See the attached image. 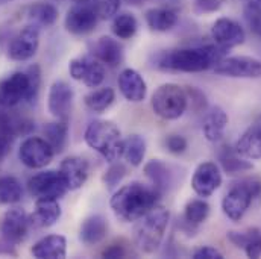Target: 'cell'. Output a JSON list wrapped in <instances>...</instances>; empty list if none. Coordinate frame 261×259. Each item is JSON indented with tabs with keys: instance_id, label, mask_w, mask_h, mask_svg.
<instances>
[{
	"instance_id": "cell-1",
	"label": "cell",
	"mask_w": 261,
	"mask_h": 259,
	"mask_svg": "<svg viewBox=\"0 0 261 259\" xmlns=\"http://www.w3.org/2000/svg\"><path fill=\"white\" fill-rule=\"evenodd\" d=\"M226 50L228 49H223L217 44L166 50L156 55L153 65L164 71L200 73L214 68L219 61L226 56Z\"/></svg>"
},
{
	"instance_id": "cell-2",
	"label": "cell",
	"mask_w": 261,
	"mask_h": 259,
	"mask_svg": "<svg viewBox=\"0 0 261 259\" xmlns=\"http://www.w3.org/2000/svg\"><path fill=\"white\" fill-rule=\"evenodd\" d=\"M161 194L153 188L140 182H130L120 187L110 200V206L116 217L132 223L144 217L153 206L158 205Z\"/></svg>"
},
{
	"instance_id": "cell-3",
	"label": "cell",
	"mask_w": 261,
	"mask_h": 259,
	"mask_svg": "<svg viewBox=\"0 0 261 259\" xmlns=\"http://www.w3.org/2000/svg\"><path fill=\"white\" fill-rule=\"evenodd\" d=\"M169 220L170 212L161 205L153 206L144 217H141L134 229V244L137 249L146 255L155 253L163 243Z\"/></svg>"
},
{
	"instance_id": "cell-4",
	"label": "cell",
	"mask_w": 261,
	"mask_h": 259,
	"mask_svg": "<svg viewBox=\"0 0 261 259\" xmlns=\"http://www.w3.org/2000/svg\"><path fill=\"white\" fill-rule=\"evenodd\" d=\"M85 142L90 149L102 155L108 162H116L123 153V138L120 129L108 120L91 122L84 133Z\"/></svg>"
},
{
	"instance_id": "cell-5",
	"label": "cell",
	"mask_w": 261,
	"mask_h": 259,
	"mask_svg": "<svg viewBox=\"0 0 261 259\" xmlns=\"http://www.w3.org/2000/svg\"><path fill=\"white\" fill-rule=\"evenodd\" d=\"M261 200V181L248 178L232 185L222 200V211L231 221H240L251 205Z\"/></svg>"
},
{
	"instance_id": "cell-6",
	"label": "cell",
	"mask_w": 261,
	"mask_h": 259,
	"mask_svg": "<svg viewBox=\"0 0 261 259\" xmlns=\"http://www.w3.org/2000/svg\"><path fill=\"white\" fill-rule=\"evenodd\" d=\"M187 108V93L176 83H163L152 96V109L164 120H178L184 116Z\"/></svg>"
},
{
	"instance_id": "cell-7",
	"label": "cell",
	"mask_w": 261,
	"mask_h": 259,
	"mask_svg": "<svg viewBox=\"0 0 261 259\" xmlns=\"http://www.w3.org/2000/svg\"><path fill=\"white\" fill-rule=\"evenodd\" d=\"M55 156V150L46 138L28 136L18 149L20 162L32 170L47 167Z\"/></svg>"
},
{
	"instance_id": "cell-8",
	"label": "cell",
	"mask_w": 261,
	"mask_h": 259,
	"mask_svg": "<svg viewBox=\"0 0 261 259\" xmlns=\"http://www.w3.org/2000/svg\"><path fill=\"white\" fill-rule=\"evenodd\" d=\"M28 190L35 198H63L68 188L65 184L61 171L58 170H46L34 175L28 182Z\"/></svg>"
},
{
	"instance_id": "cell-9",
	"label": "cell",
	"mask_w": 261,
	"mask_h": 259,
	"mask_svg": "<svg viewBox=\"0 0 261 259\" xmlns=\"http://www.w3.org/2000/svg\"><path fill=\"white\" fill-rule=\"evenodd\" d=\"M40 47V29L37 24H28L20 29L8 46V56L12 61L24 63L35 56Z\"/></svg>"
},
{
	"instance_id": "cell-10",
	"label": "cell",
	"mask_w": 261,
	"mask_h": 259,
	"mask_svg": "<svg viewBox=\"0 0 261 259\" xmlns=\"http://www.w3.org/2000/svg\"><path fill=\"white\" fill-rule=\"evenodd\" d=\"M99 15L91 3H76L73 5L64 18V26L67 32L76 37L88 35L96 29Z\"/></svg>"
},
{
	"instance_id": "cell-11",
	"label": "cell",
	"mask_w": 261,
	"mask_h": 259,
	"mask_svg": "<svg viewBox=\"0 0 261 259\" xmlns=\"http://www.w3.org/2000/svg\"><path fill=\"white\" fill-rule=\"evenodd\" d=\"M216 74L236 79L261 77V61L251 56H225L213 68Z\"/></svg>"
},
{
	"instance_id": "cell-12",
	"label": "cell",
	"mask_w": 261,
	"mask_h": 259,
	"mask_svg": "<svg viewBox=\"0 0 261 259\" xmlns=\"http://www.w3.org/2000/svg\"><path fill=\"white\" fill-rule=\"evenodd\" d=\"M29 94V77L26 71H14L0 80V105L11 109L26 102Z\"/></svg>"
},
{
	"instance_id": "cell-13",
	"label": "cell",
	"mask_w": 261,
	"mask_h": 259,
	"mask_svg": "<svg viewBox=\"0 0 261 259\" xmlns=\"http://www.w3.org/2000/svg\"><path fill=\"white\" fill-rule=\"evenodd\" d=\"M68 73L74 80L82 82L88 88H97L105 79L103 64L94 56H77L70 61Z\"/></svg>"
},
{
	"instance_id": "cell-14",
	"label": "cell",
	"mask_w": 261,
	"mask_h": 259,
	"mask_svg": "<svg viewBox=\"0 0 261 259\" xmlns=\"http://www.w3.org/2000/svg\"><path fill=\"white\" fill-rule=\"evenodd\" d=\"M74 91L65 80H57L52 83L47 96L49 112L61 122H68L73 109Z\"/></svg>"
},
{
	"instance_id": "cell-15",
	"label": "cell",
	"mask_w": 261,
	"mask_h": 259,
	"mask_svg": "<svg viewBox=\"0 0 261 259\" xmlns=\"http://www.w3.org/2000/svg\"><path fill=\"white\" fill-rule=\"evenodd\" d=\"M31 226V217L23 208L6 211L2 220V237L12 244H20L26 240Z\"/></svg>"
},
{
	"instance_id": "cell-16",
	"label": "cell",
	"mask_w": 261,
	"mask_h": 259,
	"mask_svg": "<svg viewBox=\"0 0 261 259\" xmlns=\"http://www.w3.org/2000/svg\"><path fill=\"white\" fill-rule=\"evenodd\" d=\"M222 185V173L216 162H202L196 167L192 178V188L199 197L213 195Z\"/></svg>"
},
{
	"instance_id": "cell-17",
	"label": "cell",
	"mask_w": 261,
	"mask_h": 259,
	"mask_svg": "<svg viewBox=\"0 0 261 259\" xmlns=\"http://www.w3.org/2000/svg\"><path fill=\"white\" fill-rule=\"evenodd\" d=\"M211 37L214 40V44L223 47V49H231L237 47L245 43L246 34L245 29L237 23L236 20L220 17L213 23L211 27Z\"/></svg>"
},
{
	"instance_id": "cell-18",
	"label": "cell",
	"mask_w": 261,
	"mask_h": 259,
	"mask_svg": "<svg viewBox=\"0 0 261 259\" xmlns=\"http://www.w3.org/2000/svg\"><path fill=\"white\" fill-rule=\"evenodd\" d=\"M60 171L64 178L67 188L70 191H76L85 185L90 173V165L81 156H68L61 162Z\"/></svg>"
},
{
	"instance_id": "cell-19",
	"label": "cell",
	"mask_w": 261,
	"mask_h": 259,
	"mask_svg": "<svg viewBox=\"0 0 261 259\" xmlns=\"http://www.w3.org/2000/svg\"><path fill=\"white\" fill-rule=\"evenodd\" d=\"M119 90L122 93V96L132 103H138L143 102L146 99L147 94V85L146 80L143 79V76L134 70V68H125L120 74H119Z\"/></svg>"
},
{
	"instance_id": "cell-20",
	"label": "cell",
	"mask_w": 261,
	"mask_h": 259,
	"mask_svg": "<svg viewBox=\"0 0 261 259\" xmlns=\"http://www.w3.org/2000/svg\"><path fill=\"white\" fill-rule=\"evenodd\" d=\"M93 55L102 64L114 68L123 63L125 53H123L122 44L117 40H114L111 37H100L93 44Z\"/></svg>"
},
{
	"instance_id": "cell-21",
	"label": "cell",
	"mask_w": 261,
	"mask_h": 259,
	"mask_svg": "<svg viewBox=\"0 0 261 259\" xmlns=\"http://www.w3.org/2000/svg\"><path fill=\"white\" fill-rule=\"evenodd\" d=\"M229 119L228 114L225 112V109L222 106H213L206 111L205 117H203V123H202V132L203 136L210 141V142H217L223 138L225 130L228 128Z\"/></svg>"
},
{
	"instance_id": "cell-22",
	"label": "cell",
	"mask_w": 261,
	"mask_h": 259,
	"mask_svg": "<svg viewBox=\"0 0 261 259\" xmlns=\"http://www.w3.org/2000/svg\"><path fill=\"white\" fill-rule=\"evenodd\" d=\"M63 209L55 198H37L35 209L31 217V224L38 227H50L61 218Z\"/></svg>"
},
{
	"instance_id": "cell-23",
	"label": "cell",
	"mask_w": 261,
	"mask_h": 259,
	"mask_svg": "<svg viewBox=\"0 0 261 259\" xmlns=\"http://www.w3.org/2000/svg\"><path fill=\"white\" fill-rule=\"evenodd\" d=\"M108 234V221L103 215L94 214L85 218L81 224L79 240L84 246L99 244Z\"/></svg>"
},
{
	"instance_id": "cell-24",
	"label": "cell",
	"mask_w": 261,
	"mask_h": 259,
	"mask_svg": "<svg viewBox=\"0 0 261 259\" xmlns=\"http://www.w3.org/2000/svg\"><path fill=\"white\" fill-rule=\"evenodd\" d=\"M31 253L38 259H63L67 255V240L63 235H47L34 244Z\"/></svg>"
},
{
	"instance_id": "cell-25",
	"label": "cell",
	"mask_w": 261,
	"mask_h": 259,
	"mask_svg": "<svg viewBox=\"0 0 261 259\" xmlns=\"http://www.w3.org/2000/svg\"><path fill=\"white\" fill-rule=\"evenodd\" d=\"M234 149L246 159H261V123H255L245 130Z\"/></svg>"
},
{
	"instance_id": "cell-26",
	"label": "cell",
	"mask_w": 261,
	"mask_h": 259,
	"mask_svg": "<svg viewBox=\"0 0 261 259\" xmlns=\"http://www.w3.org/2000/svg\"><path fill=\"white\" fill-rule=\"evenodd\" d=\"M147 26L155 32H167L178 23L176 11L170 8H150L144 14Z\"/></svg>"
},
{
	"instance_id": "cell-27",
	"label": "cell",
	"mask_w": 261,
	"mask_h": 259,
	"mask_svg": "<svg viewBox=\"0 0 261 259\" xmlns=\"http://www.w3.org/2000/svg\"><path fill=\"white\" fill-rule=\"evenodd\" d=\"M219 162L223 168L225 173L228 175H240L245 171H249L254 168L252 162H249L246 158H243L242 155H239L236 152V149L223 146L219 150Z\"/></svg>"
},
{
	"instance_id": "cell-28",
	"label": "cell",
	"mask_w": 261,
	"mask_h": 259,
	"mask_svg": "<svg viewBox=\"0 0 261 259\" xmlns=\"http://www.w3.org/2000/svg\"><path fill=\"white\" fill-rule=\"evenodd\" d=\"M144 173L152 182V187L163 195L172 185V175L167 165L160 159H152L144 165Z\"/></svg>"
},
{
	"instance_id": "cell-29",
	"label": "cell",
	"mask_w": 261,
	"mask_h": 259,
	"mask_svg": "<svg viewBox=\"0 0 261 259\" xmlns=\"http://www.w3.org/2000/svg\"><path fill=\"white\" fill-rule=\"evenodd\" d=\"M28 15L34 21V24L49 27V26H54L55 21L58 20V9L52 3L38 2V3H34L29 6Z\"/></svg>"
},
{
	"instance_id": "cell-30",
	"label": "cell",
	"mask_w": 261,
	"mask_h": 259,
	"mask_svg": "<svg viewBox=\"0 0 261 259\" xmlns=\"http://www.w3.org/2000/svg\"><path fill=\"white\" fill-rule=\"evenodd\" d=\"M144 155H146V141L143 139V136L134 133L123 139L122 158H125L126 162L132 167H140L144 161Z\"/></svg>"
},
{
	"instance_id": "cell-31",
	"label": "cell",
	"mask_w": 261,
	"mask_h": 259,
	"mask_svg": "<svg viewBox=\"0 0 261 259\" xmlns=\"http://www.w3.org/2000/svg\"><path fill=\"white\" fill-rule=\"evenodd\" d=\"M116 100V93L110 87H103L88 93L84 99L85 106L93 112H103L107 111Z\"/></svg>"
},
{
	"instance_id": "cell-32",
	"label": "cell",
	"mask_w": 261,
	"mask_h": 259,
	"mask_svg": "<svg viewBox=\"0 0 261 259\" xmlns=\"http://www.w3.org/2000/svg\"><path fill=\"white\" fill-rule=\"evenodd\" d=\"M44 138L50 142L55 153H61L64 150L68 139V125L67 122L57 120L54 123H47L44 126Z\"/></svg>"
},
{
	"instance_id": "cell-33",
	"label": "cell",
	"mask_w": 261,
	"mask_h": 259,
	"mask_svg": "<svg viewBox=\"0 0 261 259\" xmlns=\"http://www.w3.org/2000/svg\"><path fill=\"white\" fill-rule=\"evenodd\" d=\"M113 32L120 40H130L138 31V21L129 12L116 14L113 20Z\"/></svg>"
},
{
	"instance_id": "cell-34",
	"label": "cell",
	"mask_w": 261,
	"mask_h": 259,
	"mask_svg": "<svg viewBox=\"0 0 261 259\" xmlns=\"http://www.w3.org/2000/svg\"><path fill=\"white\" fill-rule=\"evenodd\" d=\"M210 205L203 198H193L186 205L184 209V220L190 226H197L206 221L210 215Z\"/></svg>"
},
{
	"instance_id": "cell-35",
	"label": "cell",
	"mask_w": 261,
	"mask_h": 259,
	"mask_svg": "<svg viewBox=\"0 0 261 259\" xmlns=\"http://www.w3.org/2000/svg\"><path fill=\"white\" fill-rule=\"evenodd\" d=\"M23 197L21 184L14 176L0 178V205H14Z\"/></svg>"
},
{
	"instance_id": "cell-36",
	"label": "cell",
	"mask_w": 261,
	"mask_h": 259,
	"mask_svg": "<svg viewBox=\"0 0 261 259\" xmlns=\"http://www.w3.org/2000/svg\"><path fill=\"white\" fill-rule=\"evenodd\" d=\"M245 20L251 32L261 38V0H248L245 5Z\"/></svg>"
},
{
	"instance_id": "cell-37",
	"label": "cell",
	"mask_w": 261,
	"mask_h": 259,
	"mask_svg": "<svg viewBox=\"0 0 261 259\" xmlns=\"http://www.w3.org/2000/svg\"><path fill=\"white\" fill-rule=\"evenodd\" d=\"M261 232V229L258 227H248L245 231H229L226 234V238L229 240L231 244H234L239 249H245L258 234Z\"/></svg>"
},
{
	"instance_id": "cell-38",
	"label": "cell",
	"mask_w": 261,
	"mask_h": 259,
	"mask_svg": "<svg viewBox=\"0 0 261 259\" xmlns=\"http://www.w3.org/2000/svg\"><path fill=\"white\" fill-rule=\"evenodd\" d=\"M26 74L29 77V94L26 102L28 103H34L40 94V88H41V68L38 64H32L28 67Z\"/></svg>"
},
{
	"instance_id": "cell-39",
	"label": "cell",
	"mask_w": 261,
	"mask_h": 259,
	"mask_svg": "<svg viewBox=\"0 0 261 259\" xmlns=\"http://www.w3.org/2000/svg\"><path fill=\"white\" fill-rule=\"evenodd\" d=\"M126 167L122 164V162H111V165H110V168L103 173V176H102V181H103V184H105V187H108V188H114V187H117L120 182H122V179L126 176Z\"/></svg>"
},
{
	"instance_id": "cell-40",
	"label": "cell",
	"mask_w": 261,
	"mask_h": 259,
	"mask_svg": "<svg viewBox=\"0 0 261 259\" xmlns=\"http://www.w3.org/2000/svg\"><path fill=\"white\" fill-rule=\"evenodd\" d=\"M120 2L122 0H93V6L99 15L100 20H107L111 18L117 14L119 8H120Z\"/></svg>"
},
{
	"instance_id": "cell-41",
	"label": "cell",
	"mask_w": 261,
	"mask_h": 259,
	"mask_svg": "<svg viewBox=\"0 0 261 259\" xmlns=\"http://www.w3.org/2000/svg\"><path fill=\"white\" fill-rule=\"evenodd\" d=\"M164 147L172 155H182L187 150V147H189V141L182 135L172 133V135H167L164 138Z\"/></svg>"
},
{
	"instance_id": "cell-42",
	"label": "cell",
	"mask_w": 261,
	"mask_h": 259,
	"mask_svg": "<svg viewBox=\"0 0 261 259\" xmlns=\"http://www.w3.org/2000/svg\"><path fill=\"white\" fill-rule=\"evenodd\" d=\"M186 93H187V99H189V106L195 112H202L206 109V106H208L206 97L200 90H197L195 87H187Z\"/></svg>"
},
{
	"instance_id": "cell-43",
	"label": "cell",
	"mask_w": 261,
	"mask_h": 259,
	"mask_svg": "<svg viewBox=\"0 0 261 259\" xmlns=\"http://www.w3.org/2000/svg\"><path fill=\"white\" fill-rule=\"evenodd\" d=\"M195 259H223V253L211 246H203L196 249L192 255Z\"/></svg>"
},
{
	"instance_id": "cell-44",
	"label": "cell",
	"mask_w": 261,
	"mask_h": 259,
	"mask_svg": "<svg viewBox=\"0 0 261 259\" xmlns=\"http://www.w3.org/2000/svg\"><path fill=\"white\" fill-rule=\"evenodd\" d=\"M102 256L108 259L126 258V256H128V250H126L125 246H122L120 243H114V244L108 246V247L102 252Z\"/></svg>"
},
{
	"instance_id": "cell-45",
	"label": "cell",
	"mask_w": 261,
	"mask_h": 259,
	"mask_svg": "<svg viewBox=\"0 0 261 259\" xmlns=\"http://www.w3.org/2000/svg\"><path fill=\"white\" fill-rule=\"evenodd\" d=\"M248 258L257 259L261 256V232L243 249Z\"/></svg>"
},
{
	"instance_id": "cell-46",
	"label": "cell",
	"mask_w": 261,
	"mask_h": 259,
	"mask_svg": "<svg viewBox=\"0 0 261 259\" xmlns=\"http://www.w3.org/2000/svg\"><path fill=\"white\" fill-rule=\"evenodd\" d=\"M12 247H15V244L9 243L3 237L0 238V255H15V250H12Z\"/></svg>"
},
{
	"instance_id": "cell-47",
	"label": "cell",
	"mask_w": 261,
	"mask_h": 259,
	"mask_svg": "<svg viewBox=\"0 0 261 259\" xmlns=\"http://www.w3.org/2000/svg\"><path fill=\"white\" fill-rule=\"evenodd\" d=\"M128 5H134V6H140V5H143V3H146V2H149V0H125Z\"/></svg>"
},
{
	"instance_id": "cell-48",
	"label": "cell",
	"mask_w": 261,
	"mask_h": 259,
	"mask_svg": "<svg viewBox=\"0 0 261 259\" xmlns=\"http://www.w3.org/2000/svg\"><path fill=\"white\" fill-rule=\"evenodd\" d=\"M71 2H76V3H93V0H71Z\"/></svg>"
},
{
	"instance_id": "cell-49",
	"label": "cell",
	"mask_w": 261,
	"mask_h": 259,
	"mask_svg": "<svg viewBox=\"0 0 261 259\" xmlns=\"http://www.w3.org/2000/svg\"><path fill=\"white\" fill-rule=\"evenodd\" d=\"M9 2H12V0H0V6H3V5H6Z\"/></svg>"
}]
</instances>
